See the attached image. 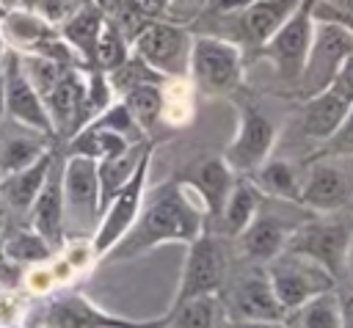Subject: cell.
Instances as JSON below:
<instances>
[{
    "label": "cell",
    "mask_w": 353,
    "mask_h": 328,
    "mask_svg": "<svg viewBox=\"0 0 353 328\" xmlns=\"http://www.w3.org/2000/svg\"><path fill=\"white\" fill-rule=\"evenodd\" d=\"M30 212V229H36L50 248H61L66 232V209H63V163H52Z\"/></svg>",
    "instance_id": "obj_16"
},
{
    "label": "cell",
    "mask_w": 353,
    "mask_h": 328,
    "mask_svg": "<svg viewBox=\"0 0 353 328\" xmlns=\"http://www.w3.org/2000/svg\"><path fill=\"white\" fill-rule=\"evenodd\" d=\"M3 251L11 265H36L50 259L52 248L36 229H14L3 237Z\"/></svg>",
    "instance_id": "obj_29"
},
{
    "label": "cell",
    "mask_w": 353,
    "mask_h": 328,
    "mask_svg": "<svg viewBox=\"0 0 353 328\" xmlns=\"http://www.w3.org/2000/svg\"><path fill=\"white\" fill-rule=\"evenodd\" d=\"M339 306H342V328H353V289L339 295Z\"/></svg>",
    "instance_id": "obj_38"
},
{
    "label": "cell",
    "mask_w": 353,
    "mask_h": 328,
    "mask_svg": "<svg viewBox=\"0 0 353 328\" xmlns=\"http://www.w3.org/2000/svg\"><path fill=\"white\" fill-rule=\"evenodd\" d=\"M265 273L270 278V287H273L279 303L287 309V314L295 311L298 306H303L309 298L336 287V276H331L323 265H317L314 259H309L303 254L287 251V248L265 265Z\"/></svg>",
    "instance_id": "obj_3"
},
{
    "label": "cell",
    "mask_w": 353,
    "mask_h": 328,
    "mask_svg": "<svg viewBox=\"0 0 353 328\" xmlns=\"http://www.w3.org/2000/svg\"><path fill=\"white\" fill-rule=\"evenodd\" d=\"M188 77L204 96H226L243 80V52L221 36H193Z\"/></svg>",
    "instance_id": "obj_2"
},
{
    "label": "cell",
    "mask_w": 353,
    "mask_h": 328,
    "mask_svg": "<svg viewBox=\"0 0 353 328\" xmlns=\"http://www.w3.org/2000/svg\"><path fill=\"white\" fill-rule=\"evenodd\" d=\"M190 185L196 187V193L207 204L210 218H218L221 209H223V201H226V196L234 185V171L223 157H207L196 168V176L190 179Z\"/></svg>",
    "instance_id": "obj_22"
},
{
    "label": "cell",
    "mask_w": 353,
    "mask_h": 328,
    "mask_svg": "<svg viewBox=\"0 0 353 328\" xmlns=\"http://www.w3.org/2000/svg\"><path fill=\"white\" fill-rule=\"evenodd\" d=\"M218 295H199L171 309L165 328H215Z\"/></svg>",
    "instance_id": "obj_30"
},
{
    "label": "cell",
    "mask_w": 353,
    "mask_h": 328,
    "mask_svg": "<svg viewBox=\"0 0 353 328\" xmlns=\"http://www.w3.org/2000/svg\"><path fill=\"white\" fill-rule=\"evenodd\" d=\"M320 154H325V157H353V107L345 116V121L336 127V132L320 143Z\"/></svg>",
    "instance_id": "obj_34"
},
{
    "label": "cell",
    "mask_w": 353,
    "mask_h": 328,
    "mask_svg": "<svg viewBox=\"0 0 353 328\" xmlns=\"http://www.w3.org/2000/svg\"><path fill=\"white\" fill-rule=\"evenodd\" d=\"M130 52H132L130 41L121 36V30H119L116 25H110V22L105 19L102 33H99V39H97V72L110 74L113 69H119V66L130 58Z\"/></svg>",
    "instance_id": "obj_31"
},
{
    "label": "cell",
    "mask_w": 353,
    "mask_h": 328,
    "mask_svg": "<svg viewBox=\"0 0 353 328\" xmlns=\"http://www.w3.org/2000/svg\"><path fill=\"white\" fill-rule=\"evenodd\" d=\"M210 212L201 196L190 182H168L160 185L149 204L143 198V207L130 226V232L105 254L110 262H124L132 256H141L163 243H190L199 234H204Z\"/></svg>",
    "instance_id": "obj_1"
},
{
    "label": "cell",
    "mask_w": 353,
    "mask_h": 328,
    "mask_svg": "<svg viewBox=\"0 0 353 328\" xmlns=\"http://www.w3.org/2000/svg\"><path fill=\"white\" fill-rule=\"evenodd\" d=\"M6 116V91H3V72H0V121Z\"/></svg>",
    "instance_id": "obj_41"
},
{
    "label": "cell",
    "mask_w": 353,
    "mask_h": 328,
    "mask_svg": "<svg viewBox=\"0 0 353 328\" xmlns=\"http://www.w3.org/2000/svg\"><path fill=\"white\" fill-rule=\"evenodd\" d=\"M259 204H262V190L254 185V179H234L223 209H221V223L223 232L229 237H240L245 232V226L259 215Z\"/></svg>",
    "instance_id": "obj_23"
},
{
    "label": "cell",
    "mask_w": 353,
    "mask_h": 328,
    "mask_svg": "<svg viewBox=\"0 0 353 328\" xmlns=\"http://www.w3.org/2000/svg\"><path fill=\"white\" fill-rule=\"evenodd\" d=\"M3 6H6V11H11V8H17L19 6V0H0Z\"/></svg>",
    "instance_id": "obj_42"
},
{
    "label": "cell",
    "mask_w": 353,
    "mask_h": 328,
    "mask_svg": "<svg viewBox=\"0 0 353 328\" xmlns=\"http://www.w3.org/2000/svg\"><path fill=\"white\" fill-rule=\"evenodd\" d=\"M8 267H14V265L6 259V251H3V234H0V278L6 276V270H8Z\"/></svg>",
    "instance_id": "obj_40"
},
{
    "label": "cell",
    "mask_w": 353,
    "mask_h": 328,
    "mask_svg": "<svg viewBox=\"0 0 353 328\" xmlns=\"http://www.w3.org/2000/svg\"><path fill=\"white\" fill-rule=\"evenodd\" d=\"M347 267H350V273H353V240H350V251H347Z\"/></svg>",
    "instance_id": "obj_43"
},
{
    "label": "cell",
    "mask_w": 353,
    "mask_h": 328,
    "mask_svg": "<svg viewBox=\"0 0 353 328\" xmlns=\"http://www.w3.org/2000/svg\"><path fill=\"white\" fill-rule=\"evenodd\" d=\"M108 77V85H110V91H116L119 96H124L130 88H135V85H143V83H163L165 77L163 74H157L152 66H146L135 52H130V58L119 66V69H113L110 74H105Z\"/></svg>",
    "instance_id": "obj_32"
},
{
    "label": "cell",
    "mask_w": 353,
    "mask_h": 328,
    "mask_svg": "<svg viewBox=\"0 0 353 328\" xmlns=\"http://www.w3.org/2000/svg\"><path fill=\"white\" fill-rule=\"evenodd\" d=\"M19 66L25 72V77L30 80V85L41 94V99L61 80L63 69H69V66H63V63H58V61H52L47 55H30V52H19Z\"/></svg>",
    "instance_id": "obj_33"
},
{
    "label": "cell",
    "mask_w": 353,
    "mask_h": 328,
    "mask_svg": "<svg viewBox=\"0 0 353 328\" xmlns=\"http://www.w3.org/2000/svg\"><path fill=\"white\" fill-rule=\"evenodd\" d=\"M353 229L347 223H328V221H312L290 232L287 237V251L303 254L323 265L331 276H339L342 267L347 265V251H350Z\"/></svg>",
    "instance_id": "obj_12"
},
{
    "label": "cell",
    "mask_w": 353,
    "mask_h": 328,
    "mask_svg": "<svg viewBox=\"0 0 353 328\" xmlns=\"http://www.w3.org/2000/svg\"><path fill=\"white\" fill-rule=\"evenodd\" d=\"M190 44H193V36L185 25L154 19L135 36L130 47L157 74H163L165 80H179L188 74Z\"/></svg>",
    "instance_id": "obj_5"
},
{
    "label": "cell",
    "mask_w": 353,
    "mask_h": 328,
    "mask_svg": "<svg viewBox=\"0 0 353 328\" xmlns=\"http://www.w3.org/2000/svg\"><path fill=\"white\" fill-rule=\"evenodd\" d=\"M132 143H141V141H132V138L113 132V130H105V127H83L77 135L69 138V152L85 154V157L99 163L105 157H113V154L130 149Z\"/></svg>",
    "instance_id": "obj_26"
},
{
    "label": "cell",
    "mask_w": 353,
    "mask_h": 328,
    "mask_svg": "<svg viewBox=\"0 0 353 328\" xmlns=\"http://www.w3.org/2000/svg\"><path fill=\"white\" fill-rule=\"evenodd\" d=\"M273 143H276L273 121L248 105L240 110V121H237L234 138L223 152V160L232 165L234 174H254L270 157Z\"/></svg>",
    "instance_id": "obj_14"
},
{
    "label": "cell",
    "mask_w": 353,
    "mask_h": 328,
    "mask_svg": "<svg viewBox=\"0 0 353 328\" xmlns=\"http://www.w3.org/2000/svg\"><path fill=\"white\" fill-rule=\"evenodd\" d=\"M254 0H204V8L201 14L204 17H215V19H223V17H237L245 6H251Z\"/></svg>",
    "instance_id": "obj_36"
},
{
    "label": "cell",
    "mask_w": 353,
    "mask_h": 328,
    "mask_svg": "<svg viewBox=\"0 0 353 328\" xmlns=\"http://www.w3.org/2000/svg\"><path fill=\"white\" fill-rule=\"evenodd\" d=\"M254 185L268 193V196H276V198H284V201H298L301 198V179L295 174V168L287 163V160H273L268 157L256 171H254Z\"/></svg>",
    "instance_id": "obj_27"
},
{
    "label": "cell",
    "mask_w": 353,
    "mask_h": 328,
    "mask_svg": "<svg viewBox=\"0 0 353 328\" xmlns=\"http://www.w3.org/2000/svg\"><path fill=\"white\" fill-rule=\"evenodd\" d=\"M168 317H171V311H165L160 317H149V320L119 317V314L99 309L91 298L72 292V295H61V298L50 300L41 309L39 322H41V328H163V325H168Z\"/></svg>",
    "instance_id": "obj_7"
},
{
    "label": "cell",
    "mask_w": 353,
    "mask_h": 328,
    "mask_svg": "<svg viewBox=\"0 0 353 328\" xmlns=\"http://www.w3.org/2000/svg\"><path fill=\"white\" fill-rule=\"evenodd\" d=\"M226 306L237 322H259V320H284L287 317V309L279 303L265 270L243 276L232 287Z\"/></svg>",
    "instance_id": "obj_15"
},
{
    "label": "cell",
    "mask_w": 353,
    "mask_h": 328,
    "mask_svg": "<svg viewBox=\"0 0 353 328\" xmlns=\"http://www.w3.org/2000/svg\"><path fill=\"white\" fill-rule=\"evenodd\" d=\"M55 160H58L55 152L47 149L36 163H30V165L3 176L0 179V198H3V204H8L17 212H28L33 207V201H36V196H39V190H41V185H44V179H47V174H50Z\"/></svg>",
    "instance_id": "obj_20"
},
{
    "label": "cell",
    "mask_w": 353,
    "mask_h": 328,
    "mask_svg": "<svg viewBox=\"0 0 353 328\" xmlns=\"http://www.w3.org/2000/svg\"><path fill=\"white\" fill-rule=\"evenodd\" d=\"M44 105L52 119L55 135H66V130H72L69 135H77L94 119V107L88 99V72L80 66L63 69L61 80L44 96Z\"/></svg>",
    "instance_id": "obj_13"
},
{
    "label": "cell",
    "mask_w": 353,
    "mask_h": 328,
    "mask_svg": "<svg viewBox=\"0 0 353 328\" xmlns=\"http://www.w3.org/2000/svg\"><path fill=\"white\" fill-rule=\"evenodd\" d=\"M237 328H292L284 320H259V322H237Z\"/></svg>",
    "instance_id": "obj_39"
},
{
    "label": "cell",
    "mask_w": 353,
    "mask_h": 328,
    "mask_svg": "<svg viewBox=\"0 0 353 328\" xmlns=\"http://www.w3.org/2000/svg\"><path fill=\"white\" fill-rule=\"evenodd\" d=\"M6 47H8V44H6V39H3V33H0V58H3V52H6Z\"/></svg>",
    "instance_id": "obj_44"
},
{
    "label": "cell",
    "mask_w": 353,
    "mask_h": 328,
    "mask_svg": "<svg viewBox=\"0 0 353 328\" xmlns=\"http://www.w3.org/2000/svg\"><path fill=\"white\" fill-rule=\"evenodd\" d=\"M171 3H188V0H171Z\"/></svg>",
    "instance_id": "obj_46"
},
{
    "label": "cell",
    "mask_w": 353,
    "mask_h": 328,
    "mask_svg": "<svg viewBox=\"0 0 353 328\" xmlns=\"http://www.w3.org/2000/svg\"><path fill=\"white\" fill-rule=\"evenodd\" d=\"M63 209L66 226L74 232H88L99 223V171L97 160L69 152L63 163Z\"/></svg>",
    "instance_id": "obj_10"
},
{
    "label": "cell",
    "mask_w": 353,
    "mask_h": 328,
    "mask_svg": "<svg viewBox=\"0 0 353 328\" xmlns=\"http://www.w3.org/2000/svg\"><path fill=\"white\" fill-rule=\"evenodd\" d=\"M102 25H105V14L97 0H83L58 25L63 41L74 50V55L80 58L85 72H97V39L102 33Z\"/></svg>",
    "instance_id": "obj_17"
},
{
    "label": "cell",
    "mask_w": 353,
    "mask_h": 328,
    "mask_svg": "<svg viewBox=\"0 0 353 328\" xmlns=\"http://www.w3.org/2000/svg\"><path fill=\"white\" fill-rule=\"evenodd\" d=\"M295 325L292 328H342V306H339V292L328 289L314 298H309L303 306L295 311Z\"/></svg>",
    "instance_id": "obj_28"
},
{
    "label": "cell",
    "mask_w": 353,
    "mask_h": 328,
    "mask_svg": "<svg viewBox=\"0 0 353 328\" xmlns=\"http://www.w3.org/2000/svg\"><path fill=\"white\" fill-rule=\"evenodd\" d=\"M146 19H163L165 17V11H168V6H171V0H130Z\"/></svg>",
    "instance_id": "obj_37"
},
{
    "label": "cell",
    "mask_w": 353,
    "mask_h": 328,
    "mask_svg": "<svg viewBox=\"0 0 353 328\" xmlns=\"http://www.w3.org/2000/svg\"><path fill=\"white\" fill-rule=\"evenodd\" d=\"M121 105L130 110L132 121L138 124V130L143 135L152 132V127L157 124V119L163 116L165 110V94H163V85L160 83H143V85H135L130 88L124 96H119Z\"/></svg>",
    "instance_id": "obj_25"
},
{
    "label": "cell",
    "mask_w": 353,
    "mask_h": 328,
    "mask_svg": "<svg viewBox=\"0 0 353 328\" xmlns=\"http://www.w3.org/2000/svg\"><path fill=\"white\" fill-rule=\"evenodd\" d=\"M292 229H287L279 218L273 215H256L245 232L237 237L240 240V251L259 265H268L270 259H276L284 248H287V237Z\"/></svg>",
    "instance_id": "obj_21"
},
{
    "label": "cell",
    "mask_w": 353,
    "mask_h": 328,
    "mask_svg": "<svg viewBox=\"0 0 353 328\" xmlns=\"http://www.w3.org/2000/svg\"><path fill=\"white\" fill-rule=\"evenodd\" d=\"M314 0H303V6L259 47L262 55L273 63L276 74L292 85H298L303 66H306V55L312 47V33H314V11H312Z\"/></svg>",
    "instance_id": "obj_8"
},
{
    "label": "cell",
    "mask_w": 353,
    "mask_h": 328,
    "mask_svg": "<svg viewBox=\"0 0 353 328\" xmlns=\"http://www.w3.org/2000/svg\"><path fill=\"white\" fill-rule=\"evenodd\" d=\"M301 6L303 0H254L234 17L237 33L245 44L262 47Z\"/></svg>",
    "instance_id": "obj_19"
},
{
    "label": "cell",
    "mask_w": 353,
    "mask_h": 328,
    "mask_svg": "<svg viewBox=\"0 0 353 328\" xmlns=\"http://www.w3.org/2000/svg\"><path fill=\"white\" fill-rule=\"evenodd\" d=\"M149 165H152V146L141 154L132 176L127 179V185L108 201V207L99 212V223L91 234V251L94 256H105L135 223L141 207H143V196H146V182H149Z\"/></svg>",
    "instance_id": "obj_4"
},
{
    "label": "cell",
    "mask_w": 353,
    "mask_h": 328,
    "mask_svg": "<svg viewBox=\"0 0 353 328\" xmlns=\"http://www.w3.org/2000/svg\"><path fill=\"white\" fill-rule=\"evenodd\" d=\"M347 196H350V185L342 168H336L334 163H314L306 179L301 182L298 204H303L312 212L325 215V212L339 209L347 201Z\"/></svg>",
    "instance_id": "obj_18"
},
{
    "label": "cell",
    "mask_w": 353,
    "mask_h": 328,
    "mask_svg": "<svg viewBox=\"0 0 353 328\" xmlns=\"http://www.w3.org/2000/svg\"><path fill=\"white\" fill-rule=\"evenodd\" d=\"M0 72H3V91H6V116H11V121L17 127L33 130L44 138H55V127L47 113V105H44L41 94L25 77L17 50L6 47V52L0 58Z\"/></svg>",
    "instance_id": "obj_9"
},
{
    "label": "cell",
    "mask_w": 353,
    "mask_h": 328,
    "mask_svg": "<svg viewBox=\"0 0 353 328\" xmlns=\"http://www.w3.org/2000/svg\"><path fill=\"white\" fill-rule=\"evenodd\" d=\"M83 0H36L33 3V11L41 14L44 19H50L52 25H61Z\"/></svg>",
    "instance_id": "obj_35"
},
{
    "label": "cell",
    "mask_w": 353,
    "mask_h": 328,
    "mask_svg": "<svg viewBox=\"0 0 353 328\" xmlns=\"http://www.w3.org/2000/svg\"><path fill=\"white\" fill-rule=\"evenodd\" d=\"M6 14H8V11H6V6L0 3V22H3V17H6Z\"/></svg>",
    "instance_id": "obj_45"
},
{
    "label": "cell",
    "mask_w": 353,
    "mask_h": 328,
    "mask_svg": "<svg viewBox=\"0 0 353 328\" xmlns=\"http://www.w3.org/2000/svg\"><path fill=\"white\" fill-rule=\"evenodd\" d=\"M350 55H353V33L336 22L314 19L312 47L306 55L303 74L298 80L301 94L312 96V94H320L323 88H328Z\"/></svg>",
    "instance_id": "obj_6"
},
{
    "label": "cell",
    "mask_w": 353,
    "mask_h": 328,
    "mask_svg": "<svg viewBox=\"0 0 353 328\" xmlns=\"http://www.w3.org/2000/svg\"><path fill=\"white\" fill-rule=\"evenodd\" d=\"M226 278V254L223 245L212 234H199L188 243V256L179 278V289L174 298V306L199 298V295H218Z\"/></svg>",
    "instance_id": "obj_11"
},
{
    "label": "cell",
    "mask_w": 353,
    "mask_h": 328,
    "mask_svg": "<svg viewBox=\"0 0 353 328\" xmlns=\"http://www.w3.org/2000/svg\"><path fill=\"white\" fill-rule=\"evenodd\" d=\"M44 141H47L44 135H39L33 130H25V127H22V132H14V135L3 138L0 141V179L25 168V165H30V163H36L47 152Z\"/></svg>",
    "instance_id": "obj_24"
}]
</instances>
